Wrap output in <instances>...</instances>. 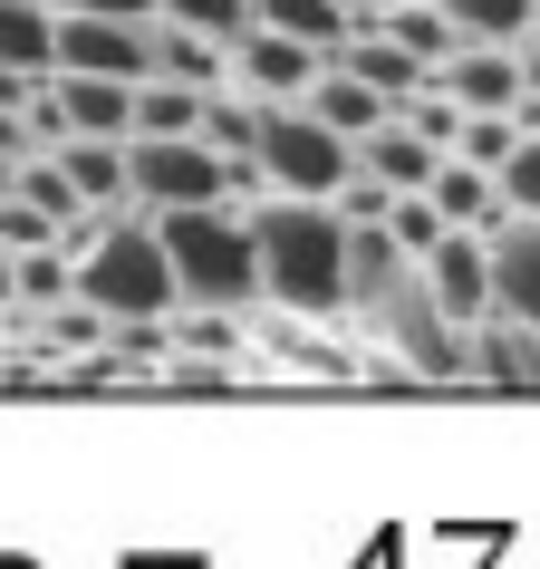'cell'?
Here are the masks:
<instances>
[{"label":"cell","mask_w":540,"mask_h":569,"mask_svg":"<svg viewBox=\"0 0 540 569\" xmlns=\"http://www.w3.org/2000/svg\"><path fill=\"white\" fill-rule=\"evenodd\" d=\"M251 126H261V107H232V97H212V88H203V107H193V136H203L212 154H251Z\"/></svg>","instance_id":"23"},{"label":"cell","mask_w":540,"mask_h":569,"mask_svg":"<svg viewBox=\"0 0 540 569\" xmlns=\"http://www.w3.org/2000/svg\"><path fill=\"white\" fill-rule=\"evenodd\" d=\"M453 107H521V59H511V39H463L453 59H434Z\"/></svg>","instance_id":"10"},{"label":"cell","mask_w":540,"mask_h":569,"mask_svg":"<svg viewBox=\"0 0 540 569\" xmlns=\"http://www.w3.org/2000/svg\"><path fill=\"white\" fill-rule=\"evenodd\" d=\"M300 107H309V117H329L338 136H348V146H358V136H367L377 117H396V97H387V88H367L358 68H338V59H319V78H309V97H300Z\"/></svg>","instance_id":"13"},{"label":"cell","mask_w":540,"mask_h":569,"mask_svg":"<svg viewBox=\"0 0 540 569\" xmlns=\"http://www.w3.org/2000/svg\"><path fill=\"white\" fill-rule=\"evenodd\" d=\"M232 59H241V78H251L261 97H309V78H319V59H329V49H309V39L251 20V30L232 39Z\"/></svg>","instance_id":"9"},{"label":"cell","mask_w":540,"mask_h":569,"mask_svg":"<svg viewBox=\"0 0 540 569\" xmlns=\"http://www.w3.org/2000/svg\"><path fill=\"white\" fill-rule=\"evenodd\" d=\"M377 222H387L396 251H434V232H444V212L424 203V183H416V193H387V212H377Z\"/></svg>","instance_id":"25"},{"label":"cell","mask_w":540,"mask_h":569,"mask_svg":"<svg viewBox=\"0 0 540 569\" xmlns=\"http://www.w3.org/2000/svg\"><path fill=\"white\" fill-rule=\"evenodd\" d=\"M424 203L444 212V222H492V212H502V193H492V174H482V164H463V154H434V174H424Z\"/></svg>","instance_id":"16"},{"label":"cell","mask_w":540,"mask_h":569,"mask_svg":"<svg viewBox=\"0 0 540 569\" xmlns=\"http://www.w3.org/2000/svg\"><path fill=\"white\" fill-rule=\"evenodd\" d=\"M434 10H444V20H453L463 39H521L540 0H434Z\"/></svg>","instance_id":"21"},{"label":"cell","mask_w":540,"mask_h":569,"mask_svg":"<svg viewBox=\"0 0 540 569\" xmlns=\"http://www.w3.org/2000/svg\"><path fill=\"white\" fill-rule=\"evenodd\" d=\"M251 164L270 174V193H338L358 174V146L329 117H309L300 97H270L261 126H251Z\"/></svg>","instance_id":"4"},{"label":"cell","mask_w":540,"mask_h":569,"mask_svg":"<svg viewBox=\"0 0 540 569\" xmlns=\"http://www.w3.org/2000/svg\"><path fill=\"white\" fill-rule=\"evenodd\" d=\"M531 30H540V10H531Z\"/></svg>","instance_id":"30"},{"label":"cell","mask_w":540,"mask_h":569,"mask_svg":"<svg viewBox=\"0 0 540 569\" xmlns=\"http://www.w3.org/2000/svg\"><path fill=\"white\" fill-rule=\"evenodd\" d=\"M78 300L107 309V319H164V309L183 300V290H174V261H164V241H154V222H136L126 203L97 212L88 261H78Z\"/></svg>","instance_id":"2"},{"label":"cell","mask_w":540,"mask_h":569,"mask_svg":"<svg viewBox=\"0 0 540 569\" xmlns=\"http://www.w3.org/2000/svg\"><path fill=\"white\" fill-rule=\"evenodd\" d=\"M0 309H10V251H0Z\"/></svg>","instance_id":"29"},{"label":"cell","mask_w":540,"mask_h":569,"mask_svg":"<svg viewBox=\"0 0 540 569\" xmlns=\"http://www.w3.org/2000/svg\"><path fill=\"white\" fill-rule=\"evenodd\" d=\"M377 30L396 39V49H416L424 68L434 59H453V49H463V30H453L444 10H434V0H396V10H377Z\"/></svg>","instance_id":"19"},{"label":"cell","mask_w":540,"mask_h":569,"mask_svg":"<svg viewBox=\"0 0 540 569\" xmlns=\"http://www.w3.org/2000/svg\"><path fill=\"white\" fill-rule=\"evenodd\" d=\"M68 10H107V20H154V0H68Z\"/></svg>","instance_id":"27"},{"label":"cell","mask_w":540,"mask_h":569,"mask_svg":"<svg viewBox=\"0 0 540 569\" xmlns=\"http://www.w3.org/2000/svg\"><path fill=\"white\" fill-rule=\"evenodd\" d=\"M348 10H358V20H377V10H396V0H348Z\"/></svg>","instance_id":"28"},{"label":"cell","mask_w":540,"mask_h":569,"mask_svg":"<svg viewBox=\"0 0 540 569\" xmlns=\"http://www.w3.org/2000/svg\"><path fill=\"white\" fill-rule=\"evenodd\" d=\"M251 20L309 39V49H338V39L358 30V10H348V0H251Z\"/></svg>","instance_id":"17"},{"label":"cell","mask_w":540,"mask_h":569,"mask_svg":"<svg viewBox=\"0 0 540 569\" xmlns=\"http://www.w3.org/2000/svg\"><path fill=\"white\" fill-rule=\"evenodd\" d=\"M154 241L174 261V290L203 309H232L261 290V251H251V222H232L222 203H164L154 212Z\"/></svg>","instance_id":"3"},{"label":"cell","mask_w":540,"mask_h":569,"mask_svg":"<svg viewBox=\"0 0 540 569\" xmlns=\"http://www.w3.org/2000/svg\"><path fill=\"white\" fill-rule=\"evenodd\" d=\"M68 136H126L136 126V78H88V68H49Z\"/></svg>","instance_id":"11"},{"label":"cell","mask_w":540,"mask_h":569,"mask_svg":"<svg viewBox=\"0 0 540 569\" xmlns=\"http://www.w3.org/2000/svg\"><path fill=\"white\" fill-rule=\"evenodd\" d=\"M434 154H444V146H434L424 126H406V117H377V126H367V174L387 183V193H416V183L434 174Z\"/></svg>","instance_id":"14"},{"label":"cell","mask_w":540,"mask_h":569,"mask_svg":"<svg viewBox=\"0 0 540 569\" xmlns=\"http://www.w3.org/2000/svg\"><path fill=\"white\" fill-rule=\"evenodd\" d=\"M193 107H203V88H183V78H136V126H126V136H193Z\"/></svg>","instance_id":"20"},{"label":"cell","mask_w":540,"mask_h":569,"mask_svg":"<svg viewBox=\"0 0 540 569\" xmlns=\"http://www.w3.org/2000/svg\"><path fill=\"white\" fill-rule=\"evenodd\" d=\"M10 193H20V203H39L49 222H78V212H88V203H78V183H68L59 164H10Z\"/></svg>","instance_id":"24"},{"label":"cell","mask_w":540,"mask_h":569,"mask_svg":"<svg viewBox=\"0 0 540 569\" xmlns=\"http://www.w3.org/2000/svg\"><path fill=\"white\" fill-rule=\"evenodd\" d=\"M232 183H251V164L212 154L203 136H126V203H222Z\"/></svg>","instance_id":"5"},{"label":"cell","mask_w":540,"mask_h":569,"mask_svg":"<svg viewBox=\"0 0 540 569\" xmlns=\"http://www.w3.org/2000/svg\"><path fill=\"white\" fill-rule=\"evenodd\" d=\"M146 78H183V88H212V68H222V59H212V39L203 30H183V20H154V30H146Z\"/></svg>","instance_id":"18"},{"label":"cell","mask_w":540,"mask_h":569,"mask_svg":"<svg viewBox=\"0 0 540 569\" xmlns=\"http://www.w3.org/2000/svg\"><path fill=\"white\" fill-rule=\"evenodd\" d=\"M59 174L78 203H126V136H59Z\"/></svg>","instance_id":"15"},{"label":"cell","mask_w":540,"mask_h":569,"mask_svg":"<svg viewBox=\"0 0 540 569\" xmlns=\"http://www.w3.org/2000/svg\"><path fill=\"white\" fill-rule=\"evenodd\" d=\"M154 20H183L203 39H241L251 30V0H154Z\"/></svg>","instance_id":"26"},{"label":"cell","mask_w":540,"mask_h":569,"mask_svg":"<svg viewBox=\"0 0 540 569\" xmlns=\"http://www.w3.org/2000/svg\"><path fill=\"white\" fill-rule=\"evenodd\" d=\"M251 251H261V290L270 300L309 309V319H329L348 309V212L329 193H270L251 212Z\"/></svg>","instance_id":"1"},{"label":"cell","mask_w":540,"mask_h":569,"mask_svg":"<svg viewBox=\"0 0 540 569\" xmlns=\"http://www.w3.org/2000/svg\"><path fill=\"white\" fill-rule=\"evenodd\" d=\"M49 59L88 68V78H146V20H107V10H49Z\"/></svg>","instance_id":"6"},{"label":"cell","mask_w":540,"mask_h":569,"mask_svg":"<svg viewBox=\"0 0 540 569\" xmlns=\"http://www.w3.org/2000/svg\"><path fill=\"white\" fill-rule=\"evenodd\" d=\"M492 193H502V212H540V126L511 136V154L492 164Z\"/></svg>","instance_id":"22"},{"label":"cell","mask_w":540,"mask_h":569,"mask_svg":"<svg viewBox=\"0 0 540 569\" xmlns=\"http://www.w3.org/2000/svg\"><path fill=\"white\" fill-rule=\"evenodd\" d=\"M416 261H424V290L444 300L453 329H473L482 309H492V270H482V232H473V222H444L434 251H416Z\"/></svg>","instance_id":"8"},{"label":"cell","mask_w":540,"mask_h":569,"mask_svg":"<svg viewBox=\"0 0 540 569\" xmlns=\"http://www.w3.org/2000/svg\"><path fill=\"white\" fill-rule=\"evenodd\" d=\"M482 270H492V309L540 329V212H492L482 222Z\"/></svg>","instance_id":"7"},{"label":"cell","mask_w":540,"mask_h":569,"mask_svg":"<svg viewBox=\"0 0 540 569\" xmlns=\"http://www.w3.org/2000/svg\"><path fill=\"white\" fill-rule=\"evenodd\" d=\"M463 358H473L492 387H540V329H531V319H502V309H482L473 338H463Z\"/></svg>","instance_id":"12"}]
</instances>
